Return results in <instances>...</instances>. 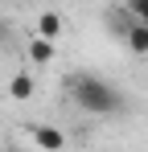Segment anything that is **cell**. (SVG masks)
Here are the masks:
<instances>
[{"mask_svg": "<svg viewBox=\"0 0 148 152\" xmlns=\"http://www.w3.org/2000/svg\"><path fill=\"white\" fill-rule=\"evenodd\" d=\"M29 136H33L37 152H62V148H66V136H62L58 127H49V124H33Z\"/></svg>", "mask_w": 148, "mask_h": 152, "instance_id": "2", "label": "cell"}, {"mask_svg": "<svg viewBox=\"0 0 148 152\" xmlns=\"http://www.w3.org/2000/svg\"><path fill=\"white\" fill-rule=\"evenodd\" d=\"M62 17H58V12H41V17H37V37H45V41H58V37H62Z\"/></svg>", "mask_w": 148, "mask_h": 152, "instance_id": "5", "label": "cell"}, {"mask_svg": "<svg viewBox=\"0 0 148 152\" xmlns=\"http://www.w3.org/2000/svg\"><path fill=\"white\" fill-rule=\"evenodd\" d=\"M8 152H25V148H8Z\"/></svg>", "mask_w": 148, "mask_h": 152, "instance_id": "9", "label": "cell"}, {"mask_svg": "<svg viewBox=\"0 0 148 152\" xmlns=\"http://www.w3.org/2000/svg\"><path fill=\"white\" fill-rule=\"evenodd\" d=\"M132 25V17H127V12H123V8H115V12H107V29H111V33H119L123 37V29Z\"/></svg>", "mask_w": 148, "mask_h": 152, "instance_id": "8", "label": "cell"}, {"mask_svg": "<svg viewBox=\"0 0 148 152\" xmlns=\"http://www.w3.org/2000/svg\"><path fill=\"white\" fill-rule=\"evenodd\" d=\"M66 95L86 115H99V119H111V115H123L127 111V99H123L119 86L107 82V78H99V74H86V70H78V74L66 78Z\"/></svg>", "mask_w": 148, "mask_h": 152, "instance_id": "1", "label": "cell"}, {"mask_svg": "<svg viewBox=\"0 0 148 152\" xmlns=\"http://www.w3.org/2000/svg\"><path fill=\"white\" fill-rule=\"evenodd\" d=\"M29 58H33L37 66H49V62H53V41H45V37L33 33V41H29Z\"/></svg>", "mask_w": 148, "mask_h": 152, "instance_id": "6", "label": "cell"}, {"mask_svg": "<svg viewBox=\"0 0 148 152\" xmlns=\"http://www.w3.org/2000/svg\"><path fill=\"white\" fill-rule=\"evenodd\" d=\"M33 91H37V82H33V74H12L8 78V99H17V103H29L33 99Z\"/></svg>", "mask_w": 148, "mask_h": 152, "instance_id": "4", "label": "cell"}, {"mask_svg": "<svg viewBox=\"0 0 148 152\" xmlns=\"http://www.w3.org/2000/svg\"><path fill=\"white\" fill-rule=\"evenodd\" d=\"M123 45L136 53V58H144L148 53V25H140V21H132V25L123 29Z\"/></svg>", "mask_w": 148, "mask_h": 152, "instance_id": "3", "label": "cell"}, {"mask_svg": "<svg viewBox=\"0 0 148 152\" xmlns=\"http://www.w3.org/2000/svg\"><path fill=\"white\" fill-rule=\"evenodd\" d=\"M123 12H127L132 21H140V25H148V0H127V4H123Z\"/></svg>", "mask_w": 148, "mask_h": 152, "instance_id": "7", "label": "cell"}]
</instances>
